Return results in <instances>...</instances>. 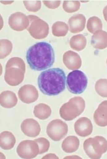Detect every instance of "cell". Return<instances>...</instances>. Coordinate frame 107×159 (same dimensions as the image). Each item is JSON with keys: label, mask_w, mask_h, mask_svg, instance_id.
<instances>
[{"label": "cell", "mask_w": 107, "mask_h": 159, "mask_svg": "<svg viewBox=\"0 0 107 159\" xmlns=\"http://www.w3.org/2000/svg\"><path fill=\"white\" fill-rule=\"evenodd\" d=\"M85 106V100L82 97H73L61 106L59 114L65 121H71L84 112Z\"/></svg>", "instance_id": "cell-4"}, {"label": "cell", "mask_w": 107, "mask_h": 159, "mask_svg": "<svg viewBox=\"0 0 107 159\" xmlns=\"http://www.w3.org/2000/svg\"><path fill=\"white\" fill-rule=\"evenodd\" d=\"M68 25L63 22H56L52 26V34L58 37L65 36L68 33Z\"/></svg>", "instance_id": "cell-23"}, {"label": "cell", "mask_w": 107, "mask_h": 159, "mask_svg": "<svg viewBox=\"0 0 107 159\" xmlns=\"http://www.w3.org/2000/svg\"><path fill=\"white\" fill-rule=\"evenodd\" d=\"M91 44L94 48L104 49L107 48V32L102 30L96 32L92 36Z\"/></svg>", "instance_id": "cell-17"}, {"label": "cell", "mask_w": 107, "mask_h": 159, "mask_svg": "<svg viewBox=\"0 0 107 159\" xmlns=\"http://www.w3.org/2000/svg\"><path fill=\"white\" fill-rule=\"evenodd\" d=\"M63 62L68 69L75 70L82 66V61L80 56L72 51H68L64 53Z\"/></svg>", "instance_id": "cell-14"}, {"label": "cell", "mask_w": 107, "mask_h": 159, "mask_svg": "<svg viewBox=\"0 0 107 159\" xmlns=\"http://www.w3.org/2000/svg\"><path fill=\"white\" fill-rule=\"evenodd\" d=\"M26 59L30 67L33 70L41 71L48 69L55 61L54 50L48 43H37L28 50Z\"/></svg>", "instance_id": "cell-1"}, {"label": "cell", "mask_w": 107, "mask_h": 159, "mask_svg": "<svg viewBox=\"0 0 107 159\" xmlns=\"http://www.w3.org/2000/svg\"><path fill=\"white\" fill-rule=\"evenodd\" d=\"M80 145L79 139L76 136H70L64 139L62 144V148L66 153L74 152L78 150Z\"/></svg>", "instance_id": "cell-20"}, {"label": "cell", "mask_w": 107, "mask_h": 159, "mask_svg": "<svg viewBox=\"0 0 107 159\" xmlns=\"http://www.w3.org/2000/svg\"><path fill=\"white\" fill-rule=\"evenodd\" d=\"M17 102V97L12 91L6 90L1 93L0 103L2 107L7 109L13 108L16 106Z\"/></svg>", "instance_id": "cell-18"}, {"label": "cell", "mask_w": 107, "mask_h": 159, "mask_svg": "<svg viewBox=\"0 0 107 159\" xmlns=\"http://www.w3.org/2000/svg\"><path fill=\"white\" fill-rule=\"evenodd\" d=\"M103 24L101 20L96 16L91 17L87 22V29L91 34H94L102 29Z\"/></svg>", "instance_id": "cell-24"}, {"label": "cell", "mask_w": 107, "mask_h": 159, "mask_svg": "<svg viewBox=\"0 0 107 159\" xmlns=\"http://www.w3.org/2000/svg\"><path fill=\"white\" fill-rule=\"evenodd\" d=\"M26 70L25 64L22 58L12 57L6 64L4 79L11 86L19 85L23 81Z\"/></svg>", "instance_id": "cell-3"}, {"label": "cell", "mask_w": 107, "mask_h": 159, "mask_svg": "<svg viewBox=\"0 0 107 159\" xmlns=\"http://www.w3.org/2000/svg\"><path fill=\"white\" fill-rule=\"evenodd\" d=\"M83 148L90 158L100 159L107 151V141L102 136L90 138L84 141Z\"/></svg>", "instance_id": "cell-5"}, {"label": "cell", "mask_w": 107, "mask_h": 159, "mask_svg": "<svg viewBox=\"0 0 107 159\" xmlns=\"http://www.w3.org/2000/svg\"><path fill=\"white\" fill-rule=\"evenodd\" d=\"M33 114L38 119L45 120L51 115V109L47 104L40 103L35 106Z\"/></svg>", "instance_id": "cell-21"}, {"label": "cell", "mask_w": 107, "mask_h": 159, "mask_svg": "<svg viewBox=\"0 0 107 159\" xmlns=\"http://www.w3.org/2000/svg\"><path fill=\"white\" fill-rule=\"evenodd\" d=\"M25 7L30 12H36L41 8V2L40 1H24Z\"/></svg>", "instance_id": "cell-28"}, {"label": "cell", "mask_w": 107, "mask_h": 159, "mask_svg": "<svg viewBox=\"0 0 107 159\" xmlns=\"http://www.w3.org/2000/svg\"><path fill=\"white\" fill-rule=\"evenodd\" d=\"M68 132V125L60 119L52 120L48 124L46 129L47 135L55 142L62 140Z\"/></svg>", "instance_id": "cell-8"}, {"label": "cell", "mask_w": 107, "mask_h": 159, "mask_svg": "<svg viewBox=\"0 0 107 159\" xmlns=\"http://www.w3.org/2000/svg\"><path fill=\"white\" fill-rule=\"evenodd\" d=\"M1 47V59H4L9 55L11 52L13 48V44L9 40L1 39L0 41Z\"/></svg>", "instance_id": "cell-25"}, {"label": "cell", "mask_w": 107, "mask_h": 159, "mask_svg": "<svg viewBox=\"0 0 107 159\" xmlns=\"http://www.w3.org/2000/svg\"><path fill=\"white\" fill-rule=\"evenodd\" d=\"M80 4L79 1H65L63 2V9L67 13H73L77 11L80 9Z\"/></svg>", "instance_id": "cell-27"}, {"label": "cell", "mask_w": 107, "mask_h": 159, "mask_svg": "<svg viewBox=\"0 0 107 159\" xmlns=\"http://www.w3.org/2000/svg\"><path fill=\"white\" fill-rule=\"evenodd\" d=\"M35 141L37 143L39 146V154L44 153L49 150L50 143L47 139L44 138H41L35 139Z\"/></svg>", "instance_id": "cell-29"}, {"label": "cell", "mask_w": 107, "mask_h": 159, "mask_svg": "<svg viewBox=\"0 0 107 159\" xmlns=\"http://www.w3.org/2000/svg\"><path fill=\"white\" fill-rule=\"evenodd\" d=\"M23 133L30 138H35L39 135L41 131L40 125L37 121L33 119H25L21 125Z\"/></svg>", "instance_id": "cell-12"}, {"label": "cell", "mask_w": 107, "mask_h": 159, "mask_svg": "<svg viewBox=\"0 0 107 159\" xmlns=\"http://www.w3.org/2000/svg\"><path fill=\"white\" fill-rule=\"evenodd\" d=\"M69 31L73 34L81 32L85 29L86 18L83 14H79L72 16L68 20Z\"/></svg>", "instance_id": "cell-15"}, {"label": "cell", "mask_w": 107, "mask_h": 159, "mask_svg": "<svg viewBox=\"0 0 107 159\" xmlns=\"http://www.w3.org/2000/svg\"></svg>", "instance_id": "cell-33"}, {"label": "cell", "mask_w": 107, "mask_h": 159, "mask_svg": "<svg viewBox=\"0 0 107 159\" xmlns=\"http://www.w3.org/2000/svg\"><path fill=\"white\" fill-rule=\"evenodd\" d=\"M8 23L12 29L22 31L28 29L30 25L28 16L20 12L15 13L10 16Z\"/></svg>", "instance_id": "cell-10"}, {"label": "cell", "mask_w": 107, "mask_h": 159, "mask_svg": "<svg viewBox=\"0 0 107 159\" xmlns=\"http://www.w3.org/2000/svg\"><path fill=\"white\" fill-rule=\"evenodd\" d=\"M0 146L3 150H9L12 149L16 143L14 135L9 131L2 132L0 135Z\"/></svg>", "instance_id": "cell-19"}, {"label": "cell", "mask_w": 107, "mask_h": 159, "mask_svg": "<svg viewBox=\"0 0 107 159\" xmlns=\"http://www.w3.org/2000/svg\"><path fill=\"white\" fill-rule=\"evenodd\" d=\"M66 84L68 90L71 93L81 94L88 86V78L83 71L74 70L68 74Z\"/></svg>", "instance_id": "cell-6"}, {"label": "cell", "mask_w": 107, "mask_h": 159, "mask_svg": "<svg viewBox=\"0 0 107 159\" xmlns=\"http://www.w3.org/2000/svg\"><path fill=\"white\" fill-rule=\"evenodd\" d=\"M44 5L47 7V8L51 9H55L57 8L61 3L60 1H43Z\"/></svg>", "instance_id": "cell-30"}, {"label": "cell", "mask_w": 107, "mask_h": 159, "mask_svg": "<svg viewBox=\"0 0 107 159\" xmlns=\"http://www.w3.org/2000/svg\"><path fill=\"white\" fill-rule=\"evenodd\" d=\"M87 39L83 34H79L73 36L69 42V44L72 49L77 51H81L86 48Z\"/></svg>", "instance_id": "cell-22"}, {"label": "cell", "mask_w": 107, "mask_h": 159, "mask_svg": "<svg viewBox=\"0 0 107 159\" xmlns=\"http://www.w3.org/2000/svg\"><path fill=\"white\" fill-rule=\"evenodd\" d=\"M30 25L27 30L33 38L41 39L45 38L49 34V27L48 24L37 16H28Z\"/></svg>", "instance_id": "cell-7"}, {"label": "cell", "mask_w": 107, "mask_h": 159, "mask_svg": "<svg viewBox=\"0 0 107 159\" xmlns=\"http://www.w3.org/2000/svg\"><path fill=\"white\" fill-rule=\"evenodd\" d=\"M103 15L105 20L107 22V6H106L103 10Z\"/></svg>", "instance_id": "cell-32"}, {"label": "cell", "mask_w": 107, "mask_h": 159, "mask_svg": "<svg viewBox=\"0 0 107 159\" xmlns=\"http://www.w3.org/2000/svg\"><path fill=\"white\" fill-rule=\"evenodd\" d=\"M58 159V157L54 154H49L45 155V157H42V159Z\"/></svg>", "instance_id": "cell-31"}, {"label": "cell", "mask_w": 107, "mask_h": 159, "mask_svg": "<svg viewBox=\"0 0 107 159\" xmlns=\"http://www.w3.org/2000/svg\"><path fill=\"white\" fill-rule=\"evenodd\" d=\"M18 96L23 103L28 104L35 102L38 99L39 94L34 85L25 84L19 90Z\"/></svg>", "instance_id": "cell-11"}, {"label": "cell", "mask_w": 107, "mask_h": 159, "mask_svg": "<svg viewBox=\"0 0 107 159\" xmlns=\"http://www.w3.org/2000/svg\"><path fill=\"white\" fill-rule=\"evenodd\" d=\"M96 92L102 97H107V79H101L95 84Z\"/></svg>", "instance_id": "cell-26"}, {"label": "cell", "mask_w": 107, "mask_h": 159, "mask_svg": "<svg viewBox=\"0 0 107 159\" xmlns=\"http://www.w3.org/2000/svg\"><path fill=\"white\" fill-rule=\"evenodd\" d=\"M37 84L43 94L55 96L65 90L66 75L64 70L58 67L47 69L40 74Z\"/></svg>", "instance_id": "cell-2"}, {"label": "cell", "mask_w": 107, "mask_h": 159, "mask_svg": "<svg viewBox=\"0 0 107 159\" xmlns=\"http://www.w3.org/2000/svg\"><path fill=\"white\" fill-rule=\"evenodd\" d=\"M74 129L78 136L88 137L92 133L93 125L90 119L86 117H82L78 119L75 123Z\"/></svg>", "instance_id": "cell-13"}, {"label": "cell", "mask_w": 107, "mask_h": 159, "mask_svg": "<svg viewBox=\"0 0 107 159\" xmlns=\"http://www.w3.org/2000/svg\"><path fill=\"white\" fill-rule=\"evenodd\" d=\"M94 120L100 127L107 126V100L103 101L99 105L94 113Z\"/></svg>", "instance_id": "cell-16"}, {"label": "cell", "mask_w": 107, "mask_h": 159, "mask_svg": "<svg viewBox=\"0 0 107 159\" xmlns=\"http://www.w3.org/2000/svg\"><path fill=\"white\" fill-rule=\"evenodd\" d=\"M16 151L18 156L22 158H34L39 154V146L35 140H25L19 144Z\"/></svg>", "instance_id": "cell-9"}]
</instances>
